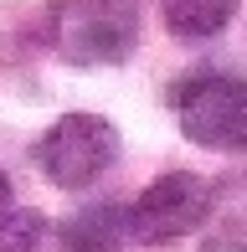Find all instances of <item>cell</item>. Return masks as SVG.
<instances>
[{"label": "cell", "mask_w": 247, "mask_h": 252, "mask_svg": "<svg viewBox=\"0 0 247 252\" xmlns=\"http://www.w3.org/2000/svg\"><path fill=\"white\" fill-rule=\"evenodd\" d=\"M139 5L134 0H52V47L72 67H119L139 47Z\"/></svg>", "instance_id": "cell-1"}, {"label": "cell", "mask_w": 247, "mask_h": 252, "mask_svg": "<svg viewBox=\"0 0 247 252\" xmlns=\"http://www.w3.org/2000/svg\"><path fill=\"white\" fill-rule=\"evenodd\" d=\"M114 159H119V129L98 113H67L36 144L41 175L62 190H88L114 170Z\"/></svg>", "instance_id": "cell-2"}, {"label": "cell", "mask_w": 247, "mask_h": 252, "mask_svg": "<svg viewBox=\"0 0 247 252\" xmlns=\"http://www.w3.org/2000/svg\"><path fill=\"white\" fill-rule=\"evenodd\" d=\"M175 119L181 134L201 150L237 155L247 144V88L232 72H201L175 88Z\"/></svg>", "instance_id": "cell-3"}, {"label": "cell", "mask_w": 247, "mask_h": 252, "mask_svg": "<svg viewBox=\"0 0 247 252\" xmlns=\"http://www.w3.org/2000/svg\"><path fill=\"white\" fill-rule=\"evenodd\" d=\"M211 206H216V186L206 175L170 170V175L150 180V190L129 206V237L134 242H181L206 226Z\"/></svg>", "instance_id": "cell-4"}, {"label": "cell", "mask_w": 247, "mask_h": 252, "mask_svg": "<svg viewBox=\"0 0 247 252\" xmlns=\"http://www.w3.org/2000/svg\"><path fill=\"white\" fill-rule=\"evenodd\" d=\"M134 237H129V211L124 206H88V211H77L67 226L57 232H41L36 252H124Z\"/></svg>", "instance_id": "cell-5"}, {"label": "cell", "mask_w": 247, "mask_h": 252, "mask_svg": "<svg viewBox=\"0 0 247 252\" xmlns=\"http://www.w3.org/2000/svg\"><path fill=\"white\" fill-rule=\"evenodd\" d=\"M242 0H160V16L165 26L175 31L181 41H206V36H221L227 21L237 16Z\"/></svg>", "instance_id": "cell-6"}, {"label": "cell", "mask_w": 247, "mask_h": 252, "mask_svg": "<svg viewBox=\"0 0 247 252\" xmlns=\"http://www.w3.org/2000/svg\"><path fill=\"white\" fill-rule=\"evenodd\" d=\"M41 232H47V216L41 211H0V252H36Z\"/></svg>", "instance_id": "cell-7"}, {"label": "cell", "mask_w": 247, "mask_h": 252, "mask_svg": "<svg viewBox=\"0 0 247 252\" xmlns=\"http://www.w3.org/2000/svg\"><path fill=\"white\" fill-rule=\"evenodd\" d=\"M10 206V180H5V170H0V211Z\"/></svg>", "instance_id": "cell-8"}]
</instances>
